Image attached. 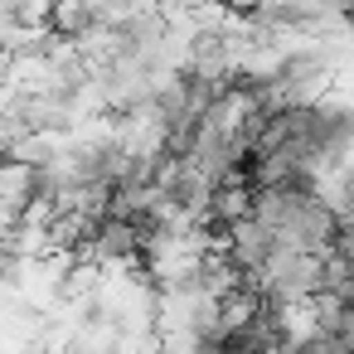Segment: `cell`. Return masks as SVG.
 Returning <instances> with one entry per match:
<instances>
[{"instance_id":"1","label":"cell","mask_w":354,"mask_h":354,"mask_svg":"<svg viewBox=\"0 0 354 354\" xmlns=\"http://www.w3.org/2000/svg\"><path fill=\"white\" fill-rule=\"evenodd\" d=\"M252 214H262L281 243L330 252L344 214L315 189V185H281V189H252Z\"/></svg>"}]
</instances>
